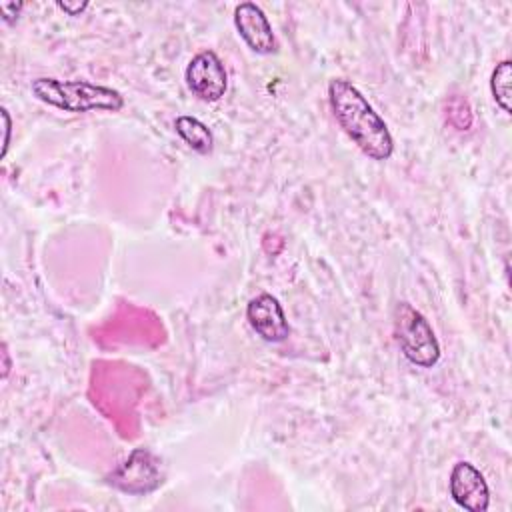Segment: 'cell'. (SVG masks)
Segmentation results:
<instances>
[{"mask_svg":"<svg viewBox=\"0 0 512 512\" xmlns=\"http://www.w3.org/2000/svg\"><path fill=\"white\" fill-rule=\"evenodd\" d=\"M56 6L68 16H80L88 8V2H56Z\"/></svg>","mask_w":512,"mask_h":512,"instance_id":"obj_13","label":"cell"},{"mask_svg":"<svg viewBox=\"0 0 512 512\" xmlns=\"http://www.w3.org/2000/svg\"><path fill=\"white\" fill-rule=\"evenodd\" d=\"M394 338L406 360L420 368H432L440 360L438 338L426 320L410 302H398L392 314Z\"/></svg>","mask_w":512,"mask_h":512,"instance_id":"obj_3","label":"cell"},{"mask_svg":"<svg viewBox=\"0 0 512 512\" xmlns=\"http://www.w3.org/2000/svg\"><path fill=\"white\" fill-rule=\"evenodd\" d=\"M104 480L108 486L128 496H146L164 482L162 462L148 448H136L128 460L112 470Z\"/></svg>","mask_w":512,"mask_h":512,"instance_id":"obj_4","label":"cell"},{"mask_svg":"<svg viewBox=\"0 0 512 512\" xmlns=\"http://www.w3.org/2000/svg\"><path fill=\"white\" fill-rule=\"evenodd\" d=\"M2 360H4V368H2V378H6V376H8V372H10V356H8V348H6V344L2 346Z\"/></svg>","mask_w":512,"mask_h":512,"instance_id":"obj_15","label":"cell"},{"mask_svg":"<svg viewBox=\"0 0 512 512\" xmlns=\"http://www.w3.org/2000/svg\"><path fill=\"white\" fill-rule=\"evenodd\" d=\"M490 92L502 112H512V62L502 60L496 64L490 76Z\"/></svg>","mask_w":512,"mask_h":512,"instance_id":"obj_10","label":"cell"},{"mask_svg":"<svg viewBox=\"0 0 512 512\" xmlns=\"http://www.w3.org/2000/svg\"><path fill=\"white\" fill-rule=\"evenodd\" d=\"M234 26L240 38L256 54H272L276 50V38L272 24L264 10L254 2H242L234 8Z\"/></svg>","mask_w":512,"mask_h":512,"instance_id":"obj_8","label":"cell"},{"mask_svg":"<svg viewBox=\"0 0 512 512\" xmlns=\"http://www.w3.org/2000/svg\"><path fill=\"white\" fill-rule=\"evenodd\" d=\"M24 8V4L22 2H4V4H0V12H2V18H4V22H14L16 18H18V14H20V10Z\"/></svg>","mask_w":512,"mask_h":512,"instance_id":"obj_12","label":"cell"},{"mask_svg":"<svg viewBox=\"0 0 512 512\" xmlns=\"http://www.w3.org/2000/svg\"><path fill=\"white\" fill-rule=\"evenodd\" d=\"M448 122L458 128V130H468L470 124H472V110H470V104L456 96L452 100H448Z\"/></svg>","mask_w":512,"mask_h":512,"instance_id":"obj_11","label":"cell"},{"mask_svg":"<svg viewBox=\"0 0 512 512\" xmlns=\"http://www.w3.org/2000/svg\"><path fill=\"white\" fill-rule=\"evenodd\" d=\"M188 90L202 102H218L228 90V74L214 50L194 54L184 70Z\"/></svg>","mask_w":512,"mask_h":512,"instance_id":"obj_5","label":"cell"},{"mask_svg":"<svg viewBox=\"0 0 512 512\" xmlns=\"http://www.w3.org/2000/svg\"><path fill=\"white\" fill-rule=\"evenodd\" d=\"M2 112V120H4V142H2V158L6 156V152H8V146H10V128H12V122H10V114H8V110L6 108H2L0 110Z\"/></svg>","mask_w":512,"mask_h":512,"instance_id":"obj_14","label":"cell"},{"mask_svg":"<svg viewBox=\"0 0 512 512\" xmlns=\"http://www.w3.org/2000/svg\"><path fill=\"white\" fill-rule=\"evenodd\" d=\"M448 486H450L452 500L460 508L470 510V512H486L488 510L490 488L486 484V478L474 464H470L466 460L456 462L452 466Z\"/></svg>","mask_w":512,"mask_h":512,"instance_id":"obj_6","label":"cell"},{"mask_svg":"<svg viewBox=\"0 0 512 512\" xmlns=\"http://www.w3.org/2000/svg\"><path fill=\"white\" fill-rule=\"evenodd\" d=\"M246 318L252 330L266 342H284L290 334V324L286 320L282 304L276 296L268 292H262L248 302Z\"/></svg>","mask_w":512,"mask_h":512,"instance_id":"obj_7","label":"cell"},{"mask_svg":"<svg viewBox=\"0 0 512 512\" xmlns=\"http://www.w3.org/2000/svg\"><path fill=\"white\" fill-rule=\"evenodd\" d=\"M328 102L338 126L370 160L384 162L392 156L394 140L384 118L350 80L332 78Z\"/></svg>","mask_w":512,"mask_h":512,"instance_id":"obj_1","label":"cell"},{"mask_svg":"<svg viewBox=\"0 0 512 512\" xmlns=\"http://www.w3.org/2000/svg\"><path fill=\"white\" fill-rule=\"evenodd\" d=\"M176 134L198 154H210L214 148L212 130L198 118L182 114L174 120Z\"/></svg>","mask_w":512,"mask_h":512,"instance_id":"obj_9","label":"cell"},{"mask_svg":"<svg viewBox=\"0 0 512 512\" xmlns=\"http://www.w3.org/2000/svg\"><path fill=\"white\" fill-rule=\"evenodd\" d=\"M30 92L40 102L74 114L92 110L118 112L124 106V96L118 90L88 80H60L40 76L32 80Z\"/></svg>","mask_w":512,"mask_h":512,"instance_id":"obj_2","label":"cell"}]
</instances>
